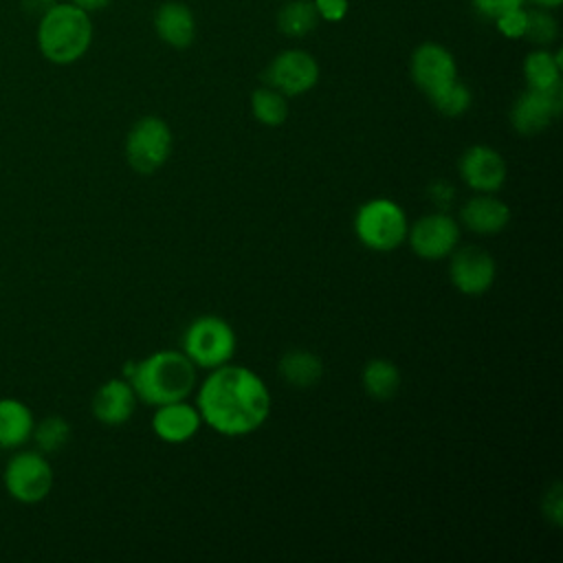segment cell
<instances>
[{"instance_id": "6da1fadb", "label": "cell", "mask_w": 563, "mask_h": 563, "mask_svg": "<svg viewBox=\"0 0 563 563\" xmlns=\"http://www.w3.org/2000/svg\"><path fill=\"white\" fill-rule=\"evenodd\" d=\"M196 407L205 424L222 435L257 431L271 413V391L249 367L224 363L213 367L198 389Z\"/></svg>"}, {"instance_id": "7a4b0ae2", "label": "cell", "mask_w": 563, "mask_h": 563, "mask_svg": "<svg viewBox=\"0 0 563 563\" xmlns=\"http://www.w3.org/2000/svg\"><path fill=\"white\" fill-rule=\"evenodd\" d=\"M92 35L95 29L88 11L73 2H53L37 20L35 44L46 62L68 66L88 53Z\"/></svg>"}, {"instance_id": "3957f363", "label": "cell", "mask_w": 563, "mask_h": 563, "mask_svg": "<svg viewBox=\"0 0 563 563\" xmlns=\"http://www.w3.org/2000/svg\"><path fill=\"white\" fill-rule=\"evenodd\" d=\"M128 380L136 398L158 407L174 400H187L196 387V365L185 352L158 350L134 363L128 372Z\"/></svg>"}, {"instance_id": "277c9868", "label": "cell", "mask_w": 563, "mask_h": 563, "mask_svg": "<svg viewBox=\"0 0 563 563\" xmlns=\"http://www.w3.org/2000/svg\"><path fill=\"white\" fill-rule=\"evenodd\" d=\"M55 482L48 457L37 449H15L2 468V486L18 504H40Z\"/></svg>"}, {"instance_id": "5b68a950", "label": "cell", "mask_w": 563, "mask_h": 563, "mask_svg": "<svg viewBox=\"0 0 563 563\" xmlns=\"http://www.w3.org/2000/svg\"><path fill=\"white\" fill-rule=\"evenodd\" d=\"M356 238L372 251H394L407 240L409 222L400 205L387 198H374L358 207L354 216Z\"/></svg>"}, {"instance_id": "8992f818", "label": "cell", "mask_w": 563, "mask_h": 563, "mask_svg": "<svg viewBox=\"0 0 563 563\" xmlns=\"http://www.w3.org/2000/svg\"><path fill=\"white\" fill-rule=\"evenodd\" d=\"M235 332L222 317L202 314L194 319L183 336V352L196 367L213 369L231 361L235 352Z\"/></svg>"}, {"instance_id": "52a82bcc", "label": "cell", "mask_w": 563, "mask_h": 563, "mask_svg": "<svg viewBox=\"0 0 563 563\" xmlns=\"http://www.w3.org/2000/svg\"><path fill=\"white\" fill-rule=\"evenodd\" d=\"M172 152V130L154 114L141 117L128 132L125 158L139 174H152L165 165Z\"/></svg>"}, {"instance_id": "ba28073f", "label": "cell", "mask_w": 563, "mask_h": 563, "mask_svg": "<svg viewBox=\"0 0 563 563\" xmlns=\"http://www.w3.org/2000/svg\"><path fill=\"white\" fill-rule=\"evenodd\" d=\"M262 79L284 97H297L317 86L319 62L303 48H286L268 62Z\"/></svg>"}, {"instance_id": "9c48e42d", "label": "cell", "mask_w": 563, "mask_h": 563, "mask_svg": "<svg viewBox=\"0 0 563 563\" xmlns=\"http://www.w3.org/2000/svg\"><path fill=\"white\" fill-rule=\"evenodd\" d=\"M561 108H563L561 84L545 90L526 88L512 103L510 123L523 136L539 134L561 114Z\"/></svg>"}, {"instance_id": "30bf717a", "label": "cell", "mask_w": 563, "mask_h": 563, "mask_svg": "<svg viewBox=\"0 0 563 563\" xmlns=\"http://www.w3.org/2000/svg\"><path fill=\"white\" fill-rule=\"evenodd\" d=\"M409 73L413 84L427 97H433L453 79H457V64L446 46L438 42H422L411 53Z\"/></svg>"}, {"instance_id": "8fae6325", "label": "cell", "mask_w": 563, "mask_h": 563, "mask_svg": "<svg viewBox=\"0 0 563 563\" xmlns=\"http://www.w3.org/2000/svg\"><path fill=\"white\" fill-rule=\"evenodd\" d=\"M411 251L422 260H442L451 255L460 242V227L457 222L444 213L435 211L416 220L413 227L407 231Z\"/></svg>"}, {"instance_id": "7c38bea8", "label": "cell", "mask_w": 563, "mask_h": 563, "mask_svg": "<svg viewBox=\"0 0 563 563\" xmlns=\"http://www.w3.org/2000/svg\"><path fill=\"white\" fill-rule=\"evenodd\" d=\"M495 260L477 246H464L451 253L449 275L453 286L464 295H482L495 282Z\"/></svg>"}, {"instance_id": "4fadbf2b", "label": "cell", "mask_w": 563, "mask_h": 563, "mask_svg": "<svg viewBox=\"0 0 563 563\" xmlns=\"http://www.w3.org/2000/svg\"><path fill=\"white\" fill-rule=\"evenodd\" d=\"M506 161L488 145H471L460 158L462 180L479 194H495L506 183Z\"/></svg>"}, {"instance_id": "5bb4252c", "label": "cell", "mask_w": 563, "mask_h": 563, "mask_svg": "<svg viewBox=\"0 0 563 563\" xmlns=\"http://www.w3.org/2000/svg\"><path fill=\"white\" fill-rule=\"evenodd\" d=\"M136 409V394L125 378L106 380L92 396V416L106 427L125 424Z\"/></svg>"}, {"instance_id": "9a60e30c", "label": "cell", "mask_w": 563, "mask_h": 563, "mask_svg": "<svg viewBox=\"0 0 563 563\" xmlns=\"http://www.w3.org/2000/svg\"><path fill=\"white\" fill-rule=\"evenodd\" d=\"M202 424L198 407L189 405L187 400H174L158 405L152 416L154 433L169 444H180L191 440Z\"/></svg>"}, {"instance_id": "2e32d148", "label": "cell", "mask_w": 563, "mask_h": 563, "mask_svg": "<svg viewBox=\"0 0 563 563\" xmlns=\"http://www.w3.org/2000/svg\"><path fill=\"white\" fill-rule=\"evenodd\" d=\"M154 31L172 48H187L196 40V18L189 4L167 0L154 11Z\"/></svg>"}, {"instance_id": "e0dca14e", "label": "cell", "mask_w": 563, "mask_h": 563, "mask_svg": "<svg viewBox=\"0 0 563 563\" xmlns=\"http://www.w3.org/2000/svg\"><path fill=\"white\" fill-rule=\"evenodd\" d=\"M462 224L477 235H495L504 231L510 220V209L493 194H477L460 209Z\"/></svg>"}, {"instance_id": "ac0fdd59", "label": "cell", "mask_w": 563, "mask_h": 563, "mask_svg": "<svg viewBox=\"0 0 563 563\" xmlns=\"http://www.w3.org/2000/svg\"><path fill=\"white\" fill-rule=\"evenodd\" d=\"M35 416L31 407L13 396L0 398V449L15 451L31 442Z\"/></svg>"}, {"instance_id": "d6986e66", "label": "cell", "mask_w": 563, "mask_h": 563, "mask_svg": "<svg viewBox=\"0 0 563 563\" xmlns=\"http://www.w3.org/2000/svg\"><path fill=\"white\" fill-rule=\"evenodd\" d=\"M561 53H552L545 46H537L523 57V79L528 88H554L561 84Z\"/></svg>"}, {"instance_id": "ffe728a7", "label": "cell", "mask_w": 563, "mask_h": 563, "mask_svg": "<svg viewBox=\"0 0 563 563\" xmlns=\"http://www.w3.org/2000/svg\"><path fill=\"white\" fill-rule=\"evenodd\" d=\"M279 374L295 387H312L323 374V363L308 350H288L279 361Z\"/></svg>"}, {"instance_id": "44dd1931", "label": "cell", "mask_w": 563, "mask_h": 563, "mask_svg": "<svg viewBox=\"0 0 563 563\" xmlns=\"http://www.w3.org/2000/svg\"><path fill=\"white\" fill-rule=\"evenodd\" d=\"M319 13L314 9L312 0H288L277 11V29L286 37H306L319 26Z\"/></svg>"}, {"instance_id": "7402d4cb", "label": "cell", "mask_w": 563, "mask_h": 563, "mask_svg": "<svg viewBox=\"0 0 563 563\" xmlns=\"http://www.w3.org/2000/svg\"><path fill=\"white\" fill-rule=\"evenodd\" d=\"M363 387L376 400H389L400 387V372L387 358H374L363 367Z\"/></svg>"}, {"instance_id": "603a6c76", "label": "cell", "mask_w": 563, "mask_h": 563, "mask_svg": "<svg viewBox=\"0 0 563 563\" xmlns=\"http://www.w3.org/2000/svg\"><path fill=\"white\" fill-rule=\"evenodd\" d=\"M251 110H253V117L262 125L277 128L288 117V101H286V97L279 90H275V88L264 84L262 88L253 90V95H251Z\"/></svg>"}, {"instance_id": "cb8c5ba5", "label": "cell", "mask_w": 563, "mask_h": 563, "mask_svg": "<svg viewBox=\"0 0 563 563\" xmlns=\"http://www.w3.org/2000/svg\"><path fill=\"white\" fill-rule=\"evenodd\" d=\"M31 440L35 442V449L42 451L44 455L57 453L70 440V424L62 416H46L42 420H35Z\"/></svg>"}, {"instance_id": "d4e9b609", "label": "cell", "mask_w": 563, "mask_h": 563, "mask_svg": "<svg viewBox=\"0 0 563 563\" xmlns=\"http://www.w3.org/2000/svg\"><path fill=\"white\" fill-rule=\"evenodd\" d=\"M429 101L444 117H462L471 108V103H473V92H471V88L464 81L453 79L440 92L429 97Z\"/></svg>"}, {"instance_id": "484cf974", "label": "cell", "mask_w": 563, "mask_h": 563, "mask_svg": "<svg viewBox=\"0 0 563 563\" xmlns=\"http://www.w3.org/2000/svg\"><path fill=\"white\" fill-rule=\"evenodd\" d=\"M559 37V22L552 15V9H528V22L523 40H528L534 46H550Z\"/></svg>"}, {"instance_id": "4316f807", "label": "cell", "mask_w": 563, "mask_h": 563, "mask_svg": "<svg viewBox=\"0 0 563 563\" xmlns=\"http://www.w3.org/2000/svg\"><path fill=\"white\" fill-rule=\"evenodd\" d=\"M493 22H495V29L504 37H508V40H523L526 22H528V9L517 7V9H510V11H504Z\"/></svg>"}, {"instance_id": "83f0119b", "label": "cell", "mask_w": 563, "mask_h": 563, "mask_svg": "<svg viewBox=\"0 0 563 563\" xmlns=\"http://www.w3.org/2000/svg\"><path fill=\"white\" fill-rule=\"evenodd\" d=\"M473 9L488 18V20H495L499 13L504 11H510V9H517V7H523L526 0H471Z\"/></svg>"}, {"instance_id": "f1b7e54d", "label": "cell", "mask_w": 563, "mask_h": 563, "mask_svg": "<svg viewBox=\"0 0 563 563\" xmlns=\"http://www.w3.org/2000/svg\"><path fill=\"white\" fill-rule=\"evenodd\" d=\"M323 22H341L350 11V0H312Z\"/></svg>"}, {"instance_id": "f546056e", "label": "cell", "mask_w": 563, "mask_h": 563, "mask_svg": "<svg viewBox=\"0 0 563 563\" xmlns=\"http://www.w3.org/2000/svg\"><path fill=\"white\" fill-rule=\"evenodd\" d=\"M543 512H545V517H550V521L554 526L561 523V519H563V499H561V486L559 484H554V488L545 495Z\"/></svg>"}, {"instance_id": "4dcf8cb0", "label": "cell", "mask_w": 563, "mask_h": 563, "mask_svg": "<svg viewBox=\"0 0 563 563\" xmlns=\"http://www.w3.org/2000/svg\"><path fill=\"white\" fill-rule=\"evenodd\" d=\"M431 198H433V202H435L440 209H446L449 202H451V198H453V189H451L446 183H435V185L431 187Z\"/></svg>"}, {"instance_id": "1f68e13d", "label": "cell", "mask_w": 563, "mask_h": 563, "mask_svg": "<svg viewBox=\"0 0 563 563\" xmlns=\"http://www.w3.org/2000/svg\"><path fill=\"white\" fill-rule=\"evenodd\" d=\"M68 2H73V4H77L79 9H84V11H88L90 15L95 13V11H101V9H106L112 0H68Z\"/></svg>"}, {"instance_id": "d6a6232c", "label": "cell", "mask_w": 563, "mask_h": 563, "mask_svg": "<svg viewBox=\"0 0 563 563\" xmlns=\"http://www.w3.org/2000/svg\"><path fill=\"white\" fill-rule=\"evenodd\" d=\"M53 2H57V0H24V7L31 11H37V15H42Z\"/></svg>"}, {"instance_id": "836d02e7", "label": "cell", "mask_w": 563, "mask_h": 563, "mask_svg": "<svg viewBox=\"0 0 563 563\" xmlns=\"http://www.w3.org/2000/svg\"><path fill=\"white\" fill-rule=\"evenodd\" d=\"M534 7H541V9H556L563 4V0H530Z\"/></svg>"}]
</instances>
